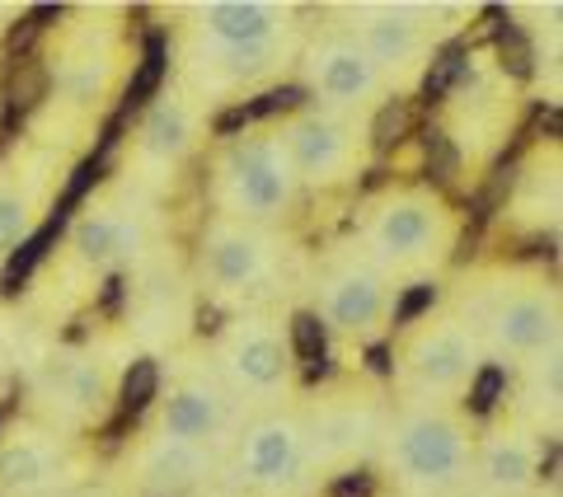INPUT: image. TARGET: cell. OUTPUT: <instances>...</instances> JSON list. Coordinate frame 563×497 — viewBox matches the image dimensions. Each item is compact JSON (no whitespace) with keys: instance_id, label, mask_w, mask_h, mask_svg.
Returning a JSON list of instances; mask_svg holds the SVG:
<instances>
[{"instance_id":"obj_30","label":"cell","mask_w":563,"mask_h":497,"mask_svg":"<svg viewBox=\"0 0 563 497\" xmlns=\"http://www.w3.org/2000/svg\"><path fill=\"white\" fill-rule=\"evenodd\" d=\"M14 385H20V366L0 362V408H5V399L14 395Z\"/></svg>"},{"instance_id":"obj_2","label":"cell","mask_w":563,"mask_h":497,"mask_svg":"<svg viewBox=\"0 0 563 497\" xmlns=\"http://www.w3.org/2000/svg\"><path fill=\"white\" fill-rule=\"evenodd\" d=\"M169 70L188 99L217 118L225 103L268 95L296 66L314 10L291 0H198L169 5Z\"/></svg>"},{"instance_id":"obj_33","label":"cell","mask_w":563,"mask_h":497,"mask_svg":"<svg viewBox=\"0 0 563 497\" xmlns=\"http://www.w3.org/2000/svg\"><path fill=\"white\" fill-rule=\"evenodd\" d=\"M455 497H484V493H474V488H465V493H455Z\"/></svg>"},{"instance_id":"obj_23","label":"cell","mask_w":563,"mask_h":497,"mask_svg":"<svg viewBox=\"0 0 563 497\" xmlns=\"http://www.w3.org/2000/svg\"><path fill=\"white\" fill-rule=\"evenodd\" d=\"M122 296H128V314L118 319L122 333L136 343L141 357H165L169 347H179L192 333V319H198V291H192V273H188V254L179 244L161 248L146 268H136L122 281Z\"/></svg>"},{"instance_id":"obj_13","label":"cell","mask_w":563,"mask_h":497,"mask_svg":"<svg viewBox=\"0 0 563 497\" xmlns=\"http://www.w3.org/2000/svg\"><path fill=\"white\" fill-rule=\"evenodd\" d=\"M521 109L526 95L512 66L498 57V47L493 43L474 47L461 76L442 95V109H437V132H442V141L455 155V169L470 184H479L498 165V155L512 146V132L521 128Z\"/></svg>"},{"instance_id":"obj_10","label":"cell","mask_w":563,"mask_h":497,"mask_svg":"<svg viewBox=\"0 0 563 497\" xmlns=\"http://www.w3.org/2000/svg\"><path fill=\"white\" fill-rule=\"evenodd\" d=\"M207 207H211V217H225V221L263 225V230H296L306 192L296 184L277 113L244 122V128L225 136H211Z\"/></svg>"},{"instance_id":"obj_15","label":"cell","mask_w":563,"mask_h":497,"mask_svg":"<svg viewBox=\"0 0 563 497\" xmlns=\"http://www.w3.org/2000/svg\"><path fill=\"white\" fill-rule=\"evenodd\" d=\"M306 418V460H310V493L320 497L329 484L357 474L376 460L385 418H390V389L366 371H339L320 389H301Z\"/></svg>"},{"instance_id":"obj_16","label":"cell","mask_w":563,"mask_h":497,"mask_svg":"<svg viewBox=\"0 0 563 497\" xmlns=\"http://www.w3.org/2000/svg\"><path fill=\"white\" fill-rule=\"evenodd\" d=\"M211 366L221 371L225 389L244 408V418L258 408L287 404L306 389L301 380V343H296V310H250L225 314L202 339Z\"/></svg>"},{"instance_id":"obj_14","label":"cell","mask_w":563,"mask_h":497,"mask_svg":"<svg viewBox=\"0 0 563 497\" xmlns=\"http://www.w3.org/2000/svg\"><path fill=\"white\" fill-rule=\"evenodd\" d=\"M390 376L385 389L395 399H428V404H470L484 380V347L474 343L465 319L442 296L418 314L399 319L390 329Z\"/></svg>"},{"instance_id":"obj_17","label":"cell","mask_w":563,"mask_h":497,"mask_svg":"<svg viewBox=\"0 0 563 497\" xmlns=\"http://www.w3.org/2000/svg\"><path fill=\"white\" fill-rule=\"evenodd\" d=\"M136 428L225 455V446L244 428V408L225 389L221 371L211 366L202 339H188L169 347L165 357H155V389L141 408Z\"/></svg>"},{"instance_id":"obj_5","label":"cell","mask_w":563,"mask_h":497,"mask_svg":"<svg viewBox=\"0 0 563 497\" xmlns=\"http://www.w3.org/2000/svg\"><path fill=\"white\" fill-rule=\"evenodd\" d=\"M347 240L399 291H418L455 268L465 244V211L428 179H395L352 211Z\"/></svg>"},{"instance_id":"obj_3","label":"cell","mask_w":563,"mask_h":497,"mask_svg":"<svg viewBox=\"0 0 563 497\" xmlns=\"http://www.w3.org/2000/svg\"><path fill=\"white\" fill-rule=\"evenodd\" d=\"M122 20H128V10L99 5L70 10L62 29H52L57 52L47 62V103L33 118L29 136H43L70 155H85L95 146L103 113L118 103L136 70V43Z\"/></svg>"},{"instance_id":"obj_20","label":"cell","mask_w":563,"mask_h":497,"mask_svg":"<svg viewBox=\"0 0 563 497\" xmlns=\"http://www.w3.org/2000/svg\"><path fill=\"white\" fill-rule=\"evenodd\" d=\"M95 437L62 432L14 408L0 418V497H66L99 484Z\"/></svg>"},{"instance_id":"obj_9","label":"cell","mask_w":563,"mask_h":497,"mask_svg":"<svg viewBox=\"0 0 563 497\" xmlns=\"http://www.w3.org/2000/svg\"><path fill=\"white\" fill-rule=\"evenodd\" d=\"M306 306L314 324L324 333L329 357L347 371H362V357L390 339L399 324V300L404 291L366 254L352 248V240H333L320 254H310L306 268Z\"/></svg>"},{"instance_id":"obj_19","label":"cell","mask_w":563,"mask_h":497,"mask_svg":"<svg viewBox=\"0 0 563 497\" xmlns=\"http://www.w3.org/2000/svg\"><path fill=\"white\" fill-rule=\"evenodd\" d=\"M221 488L240 497H314L301 395L244 418L221 460Z\"/></svg>"},{"instance_id":"obj_29","label":"cell","mask_w":563,"mask_h":497,"mask_svg":"<svg viewBox=\"0 0 563 497\" xmlns=\"http://www.w3.org/2000/svg\"><path fill=\"white\" fill-rule=\"evenodd\" d=\"M24 14H29L24 5H10V0H0V47H5V38L14 33V24H20Z\"/></svg>"},{"instance_id":"obj_4","label":"cell","mask_w":563,"mask_h":497,"mask_svg":"<svg viewBox=\"0 0 563 497\" xmlns=\"http://www.w3.org/2000/svg\"><path fill=\"white\" fill-rule=\"evenodd\" d=\"M442 300L503 376L563 343V287L544 258H488L455 273Z\"/></svg>"},{"instance_id":"obj_8","label":"cell","mask_w":563,"mask_h":497,"mask_svg":"<svg viewBox=\"0 0 563 497\" xmlns=\"http://www.w3.org/2000/svg\"><path fill=\"white\" fill-rule=\"evenodd\" d=\"M479 418L470 404L395 399L376 446V478L390 497H455L470 488Z\"/></svg>"},{"instance_id":"obj_22","label":"cell","mask_w":563,"mask_h":497,"mask_svg":"<svg viewBox=\"0 0 563 497\" xmlns=\"http://www.w3.org/2000/svg\"><path fill=\"white\" fill-rule=\"evenodd\" d=\"M76 165H80V155H70L29 132L14 136L0 151V273L52 221V211H57V202L70 188Z\"/></svg>"},{"instance_id":"obj_31","label":"cell","mask_w":563,"mask_h":497,"mask_svg":"<svg viewBox=\"0 0 563 497\" xmlns=\"http://www.w3.org/2000/svg\"><path fill=\"white\" fill-rule=\"evenodd\" d=\"M66 497H122L109 478H103V484H90V488H80V493H66Z\"/></svg>"},{"instance_id":"obj_28","label":"cell","mask_w":563,"mask_h":497,"mask_svg":"<svg viewBox=\"0 0 563 497\" xmlns=\"http://www.w3.org/2000/svg\"><path fill=\"white\" fill-rule=\"evenodd\" d=\"M43 347H47V339L29 324L24 310L14 306L10 296H0V362H10V366L24 371Z\"/></svg>"},{"instance_id":"obj_25","label":"cell","mask_w":563,"mask_h":497,"mask_svg":"<svg viewBox=\"0 0 563 497\" xmlns=\"http://www.w3.org/2000/svg\"><path fill=\"white\" fill-rule=\"evenodd\" d=\"M550 455H554L550 437L493 408L479 422V437H474L470 488L484 497H540Z\"/></svg>"},{"instance_id":"obj_27","label":"cell","mask_w":563,"mask_h":497,"mask_svg":"<svg viewBox=\"0 0 563 497\" xmlns=\"http://www.w3.org/2000/svg\"><path fill=\"white\" fill-rule=\"evenodd\" d=\"M498 413L559 441V432H563V343L540 352L531 362H521L517 371H507Z\"/></svg>"},{"instance_id":"obj_11","label":"cell","mask_w":563,"mask_h":497,"mask_svg":"<svg viewBox=\"0 0 563 497\" xmlns=\"http://www.w3.org/2000/svg\"><path fill=\"white\" fill-rule=\"evenodd\" d=\"M362 52L376 62L395 99H413L428 85L442 47L461 33L474 14V5H442V0H357V5H324Z\"/></svg>"},{"instance_id":"obj_6","label":"cell","mask_w":563,"mask_h":497,"mask_svg":"<svg viewBox=\"0 0 563 497\" xmlns=\"http://www.w3.org/2000/svg\"><path fill=\"white\" fill-rule=\"evenodd\" d=\"M310 248L296 230H263L244 221L211 217L188 248V273L198 306L225 314L250 310H291L306 287Z\"/></svg>"},{"instance_id":"obj_1","label":"cell","mask_w":563,"mask_h":497,"mask_svg":"<svg viewBox=\"0 0 563 497\" xmlns=\"http://www.w3.org/2000/svg\"><path fill=\"white\" fill-rule=\"evenodd\" d=\"M169 244V207L141 198L103 174V184L85 192V202L66 217L57 244L43 254L24 291L14 296V306L47 343H57V333L76 324L103 296V287L128 281Z\"/></svg>"},{"instance_id":"obj_18","label":"cell","mask_w":563,"mask_h":497,"mask_svg":"<svg viewBox=\"0 0 563 497\" xmlns=\"http://www.w3.org/2000/svg\"><path fill=\"white\" fill-rule=\"evenodd\" d=\"M291 80L301 85L306 103L324 113H343L357 122H376L395 103V90L385 85L376 62L362 52V43L333 20V14L314 10V24L306 33L301 52H296Z\"/></svg>"},{"instance_id":"obj_32","label":"cell","mask_w":563,"mask_h":497,"mask_svg":"<svg viewBox=\"0 0 563 497\" xmlns=\"http://www.w3.org/2000/svg\"><path fill=\"white\" fill-rule=\"evenodd\" d=\"M198 497H240V493H231V488H221V484H211L207 493H198Z\"/></svg>"},{"instance_id":"obj_12","label":"cell","mask_w":563,"mask_h":497,"mask_svg":"<svg viewBox=\"0 0 563 497\" xmlns=\"http://www.w3.org/2000/svg\"><path fill=\"white\" fill-rule=\"evenodd\" d=\"M207 151H211V113L198 99H188L174 80H161V90L141 99L128 136L118 141L109 179L169 207V198L207 159Z\"/></svg>"},{"instance_id":"obj_26","label":"cell","mask_w":563,"mask_h":497,"mask_svg":"<svg viewBox=\"0 0 563 497\" xmlns=\"http://www.w3.org/2000/svg\"><path fill=\"white\" fill-rule=\"evenodd\" d=\"M559 221H563V155H559V141L550 136L517 159L512 179H507L498 225L517 244H544V240L554 244Z\"/></svg>"},{"instance_id":"obj_7","label":"cell","mask_w":563,"mask_h":497,"mask_svg":"<svg viewBox=\"0 0 563 497\" xmlns=\"http://www.w3.org/2000/svg\"><path fill=\"white\" fill-rule=\"evenodd\" d=\"M136 362L141 352L122 333V324H103L80 333V339L47 343L20 371V385H14L20 389V413L52 422L62 432L95 437L118 413Z\"/></svg>"},{"instance_id":"obj_24","label":"cell","mask_w":563,"mask_h":497,"mask_svg":"<svg viewBox=\"0 0 563 497\" xmlns=\"http://www.w3.org/2000/svg\"><path fill=\"white\" fill-rule=\"evenodd\" d=\"M221 451L136 428L118 455L109 484L122 497H198L211 484H221Z\"/></svg>"},{"instance_id":"obj_21","label":"cell","mask_w":563,"mask_h":497,"mask_svg":"<svg viewBox=\"0 0 563 497\" xmlns=\"http://www.w3.org/2000/svg\"><path fill=\"white\" fill-rule=\"evenodd\" d=\"M277 128L306 198H339V192L357 188L362 174H372L376 165V136H372L376 122L324 113L301 99L277 113Z\"/></svg>"}]
</instances>
